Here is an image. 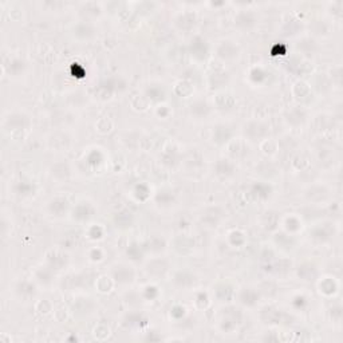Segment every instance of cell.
Returning <instances> with one entry per match:
<instances>
[{"label":"cell","instance_id":"6da1fadb","mask_svg":"<svg viewBox=\"0 0 343 343\" xmlns=\"http://www.w3.org/2000/svg\"><path fill=\"white\" fill-rule=\"evenodd\" d=\"M243 320V314L241 311L236 307H225L221 314V320H220V330L225 334L234 333L238 329V326Z\"/></svg>","mask_w":343,"mask_h":343},{"label":"cell","instance_id":"7a4b0ae2","mask_svg":"<svg viewBox=\"0 0 343 343\" xmlns=\"http://www.w3.org/2000/svg\"><path fill=\"white\" fill-rule=\"evenodd\" d=\"M209 50V43L206 42V39H204L200 35L193 36L191 43H189V53L199 62H204L205 59L208 58Z\"/></svg>","mask_w":343,"mask_h":343},{"label":"cell","instance_id":"3957f363","mask_svg":"<svg viewBox=\"0 0 343 343\" xmlns=\"http://www.w3.org/2000/svg\"><path fill=\"white\" fill-rule=\"evenodd\" d=\"M111 277L118 284H132L136 279V272L129 264L119 263L111 270Z\"/></svg>","mask_w":343,"mask_h":343},{"label":"cell","instance_id":"277c9868","mask_svg":"<svg viewBox=\"0 0 343 343\" xmlns=\"http://www.w3.org/2000/svg\"><path fill=\"white\" fill-rule=\"evenodd\" d=\"M96 214V208L94 205L91 204L90 201H81L72 208L71 217L74 221L78 223H86L94 217Z\"/></svg>","mask_w":343,"mask_h":343},{"label":"cell","instance_id":"5b68a950","mask_svg":"<svg viewBox=\"0 0 343 343\" xmlns=\"http://www.w3.org/2000/svg\"><path fill=\"white\" fill-rule=\"evenodd\" d=\"M199 283V279L195 274L188 270H180V271L174 272L173 275V284L177 288H182V290H189L196 287V284Z\"/></svg>","mask_w":343,"mask_h":343},{"label":"cell","instance_id":"8992f818","mask_svg":"<svg viewBox=\"0 0 343 343\" xmlns=\"http://www.w3.org/2000/svg\"><path fill=\"white\" fill-rule=\"evenodd\" d=\"M214 298L220 303H231L236 298V290L227 281H220L213 287Z\"/></svg>","mask_w":343,"mask_h":343},{"label":"cell","instance_id":"52a82bcc","mask_svg":"<svg viewBox=\"0 0 343 343\" xmlns=\"http://www.w3.org/2000/svg\"><path fill=\"white\" fill-rule=\"evenodd\" d=\"M47 210L48 213L54 216V217H63L70 210V201L63 196H57V197L50 200L47 205Z\"/></svg>","mask_w":343,"mask_h":343},{"label":"cell","instance_id":"ba28073f","mask_svg":"<svg viewBox=\"0 0 343 343\" xmlns=\"http://www.w3.org/2000/svg\"><path fill=\"white\" fill-rule=\"evenodd\" d=\"M334 235H335L334 227H331L329 223L315 225L314 228L310 229L311 239L315 240L316 243H327L334 238Z\"/></svg>","mask_w":343,"mask_h":343},{"label":"cell","instance_id":"9c48e42d","mask_svg":"<svg viewBox=\"0 0 343 343\" xmlns=\"http://www.w3.org/2000/svg\"><path fill=\"white\" fill-rule=\"evenodd\" d=\"M272 195V186L267 182H255L248 191V197L252 201H266Z\"/></svg>","mask_w":343,"mask_h":343},{"label":"cell","instance_id":"30bf717a","mask_svg":"<svg viewBox=\"0 0 343 343\" xmlns=\"http://www.w3.org/2000/svg\"><path fill=\"white\" fill-rule=\"evenodd\" d=\"M69 264V256L61 251H50L46 255V266L55 271L65 270Z\"/></svg>","mask_w":343,"mask_h":343},{"label":"cell","instance_id":"8fae6325","mask_svg":"<svg viewBox=\"0 0 343 343\" xmlns=\"http://www.w3.org/2000/svg\"><path fill=\"white\" fill-rule=\"evenodd\" d=\"M223 217H224V210L219 206H212V208H206L204 213L201 214V223L209 228H216L219 227Z\"/></svg>","mask_w":343,"mask_h":343},{"label":"cell","instance_id":"7c38bea8","mask_svg":"<svg viewBox=\"0 0 343 343\" xmlns=\"http://www.w3.org/2000/svg\"><path fill=\"white\" fill-rule=\"evenodd\" d=\"M257 18L252 11H240L235 16V26L241 31H251L256 26Z\"/></svg>","mask_w":343,"mask_h":343},{"label":"cell","instance_id":"4fadbf2b","mask_svg":"<svg viewBox=\"0 0 343 343\" xmlns=\"http://www.w3.org/2000/svg\"><path fill=\"white\" fill-rule=\"evenodd\" d=\"M217 55L224 61H232L240 55V47L232 40H223L217 47Z\"/></svg>","mask_w":343,"mask_h":343},{"label":"cell","instance_id":"5bb4252c","mask_svg":"<svg viewBox=\"0 0 343 343\" xmlns=\"http://www.w3.org/2000/svg\"><path fill=\"white\" fill-rule=\"evenodd\" d=\"M234 137V132L232 129L229 128L228 125L220 124L213 129L212 132V141L216 143L217 146H223L225 143H228Z\"/></svg>","mask_w":343,"mask_h":343},{"label":"cell","instance_id":"9a60e30c","mask_svg":"<svg viewBox=\"0 0 343 343\" xmlns=\"http://www.w3.org/2000/svg\"><path fill=\"white\" fill-rule=\"evenodd\" d=\"M72 35L78 40H90L96 36V29L91 23L82 20L72 27Z\"/></svg>","mask_w":343,"mask_h":343},{"label":"cell","instance_id":"2e32d148","mask_svg":"<svg viewBox=\"0 0 343 343\" xmlns=\"http://www.w3.org/2000/svg\"><path fill=\"white\" fill-rule=\"evenodd\" d=\"M94 307H96V305H94L93 299L87 298V296H81L72 303L71 310L76 316H86V315H90L93 312Z\"/></svg>","mask_w":343,"mask_h":343},{"label":"cell","instance_id":"e0dca14e","mask_svg":"<svg viewBox=\"0 0 343 343\" xmlns=\"http://www.w3.org/2000/svg\"><path fill=\"white\" fill-rule=\"evenodd\" d=\"M236 172V165L228 158H220L219 161L214 164V173L220 178H229Z\"/></svg>","mask_w":343,"mask_h":343},{"label":"cell","instance_id":"ac0fdd59","mask_svg":"<svg viewBox=\"0 0 343 343\" xmlns=\"http://www.w3.org/2000/svg\"><path fill=\"white\" fill-rule=\"evenodd\" d=\"M267 125L259 122V121H251L244 126V134L248 136L251 139L262 138L264 136H267Z\"/></svg>","mask_w":343,"mask_h":343},{"label":"cell","instance_id":"d6986e66","mask_svg":"<svg viewBox=\"0 0 343 343\" xmlns=\"http://www.w3.org/2000/svg\"><path fill=\"white\" fill-rule=\"evenodd\" d=\"M238 298L239 302L243 306H245V307H255L259 303V300H260V294L255 288L245 287V288H243V290L239 292Z\"/></svg>","mask_w":343,"mask_h":343},{"label":"cell","instance_id":"ffe728a7","mask_svg":"<svg viewBox=\"0 0 343 343\" xmlns=\"http://www.w3.org/2000/svg\"><path fill=\"white\" fill-rule=\"evenodd\" d=\"M168 268H169L168 262H165L164 259L157 257V259H152V260L148 263V266H146V271H148V274L150 275V276L164 277L165 275H167Z\"/></svg>","mask_w":343,"mask_h":343},{"label":"cell","instance_id":"44dd1931","mask_svg":"<svg viewBox=\"0 0 343 343\" xmlns=\"http://www.w3.org/2000/svg\"><path fill=\"white\" fill-rule=\"evenodd\" d=\"M30 125V119L27 115L22 113H15L5 119V128L8 130H23Z\"/></svg>","mask_w":343,"mask_h":343},{"label":"cell","instance_id":"7402d4cb","mask_svg":"<svg viewBox=\"0 0 343 343\" xmlns=\"http://www.w3.org/2000/svg\"><path fill=\"white\" fill-rule=\"evenodd\" d=\"M296 275H298L299 279L305 281L314 280L315 277L318 276V267L311 262L302 263L296 270Z\"/></svg>","mask_w":343,"mask_h":343},{"label":"cell","instance_id":"603a6c76","mask_svg":"<svg viewBox=\"0 0 343 343\" xmlns=\"http://www.w3.org/2000/svg\"><path fill=\"white\" fill-rule=\"evenodd\" d=\"M143 245V249L145 252H152L154 255L157 253L164 252L167 249V241L165 239L161 238V236H153V238H149Z\"/></svg>","mask_w":343,"mask_h":343},{"label":"cell","instance_id":"cb8c5ba5","mask_svg":"<svg viewBox=\"0 0 343 343\" xmlns=\"http://www.w3.org/2000/svg\"><path fill=\"white\" fill-rule=\"evenodd\" d=\"M212 113V107L205 101H196L191 105V114L196 119H206Z\"/></svg>","mask_w":343,"mask_h":343},{"label":"cell","instance_id":"d4e9b609","mask_svg":"<svg viewBox=\"0 0 343 343\" xmlns=\"http://www.w3.org/2000/svg\"><path fill=\"white\" fill-rule=\"evenodd\" d=\"M133 221H134L133 213L128 209L121 210V212H118V213L115 214V217H114L115 227L119 229L130 228V227L133 225Z\"/></svg>","mask_w":343,"mask_h":343},{"label":"cell","instance_id":"484cf974","mask_svg":"<svg viewBox=\"0 0 343 343\" xmlns=\"http://www.w3.org/2000/svg\"><path fill=\"white\" fill-rule=\"evenodd\" d=\"M262 320L264 323L270 324H277L283 320V312L280 310H277L275 307H266L262 311Z\"/></svg>","mask_w":343,"mask_h":343},{"label":"cell","instance_id":"4316f807","mask_svg":"<svg viewBox=\"0 0 343 343\" xmlns=\"http://www.w3.org/2000/svg\"><path fill=\"white\" fill-rule=\"evenodd\" d=\"M15 291H16V294H18L20 298L29 299V298L35 296V294H36V287H35V284L31 283L30 280H22L16 284Z\"/></svg>","mask_w":343,"mask_h":343},{"label":"cell","instance_id":"83f0119b","mask_svg":"<svg viewBox=\"0 0 343 343\" xmlns=\"http://www.w3.org/2000/svg\"><path fill=\"white\" fill-rule=\"evenodd\" d=\"M145 97H146L149 101H152V102L160 103V102H164V101H165L167 93L164 90V87H161L160 85H152L149 86L148 89L145 90Z\"/></svg>","mask_w":343,"mask_h":343},{"label":"cell","instance_id":"f1b7e54d","mask_svg":"<svg viewBox=\"0 0 343 343\" xmlns=\"http://www.w3.org/2000/svg\"><path fill=\"white\" fill-rule=\"evenodd\" d=\"M51 176L55 178V180H59V181H63V180H67L70 177V168L67 165L66 162H57L51 167Z\"/></svg>","mask_w":343,"mask_h":343},{"label":"cell","instance_id":"f546056e","mask_svg":"<svg viewBox=\"0 0 343 343\" xmlns=\"http://www.w3.org/2000/svg\"><path fill=\"white\" fill-rule=\"evenodd\" d=\"M176 23L184 31H191L196 24V15L193 12H184L177 18Z\"/></svg>","mask_w":343,"mask_h":343},{"label":"cell","instance_id":"4dcf8cb0","mask_svg":"<svg viewBox=\"0 0 343 343\" xmlns=\"http://www.w3.org/2000/svg\"><path fill=\"white\" fill-rule=\"evenodd\" d=\"M319 290L322 294L327 296H331L337 294L338 291V283L335 281L334 277H323L319 283Z\"/></svg>","mask_w":343,"mask_h":343},{"label":"cell","instance_id":"1f68e13d","mask_svg":"<svg viewBox=\"0 0 343 343\" xmlns=\"http://www.w3.org/2000/svg\"><path fill=\"white\" fill-rule=\"evenodd\" d=\"M53 277L54 271L50 267H47V266L38 268V270L35 271V279H36L40 284H43V286H48V284L53 281Z\"/></svg>","mask_w":343,"mask_h":343},{"label":"cell","instance_id":"d6a6232c","mask_svg":"<svg viewBox=\"0 0 343 343\" xmlns=\"http://www.w3.org/2000/svg\"><path fill=\"white\" fill-rule=\"evenodd\" d=\"M216 105L219 109H232L236 105V98L229 93H220L216 97Z\"/></svg>","mask_w":343,"mask_h":343},{"label":"cell","instance_id":"836d02e7","mask_svg":"<svg viewBox=\"0 0 343 343\" xmlns=\"http://www.w3.org/2000/svg\"><path fill=\"white\" fill-rule=\"evenodd\" d=\"M126 255L133 262H141L143 259V255H145L143 245H139L138 243L129 244L128 248H126Z\"/></svg>","mask_w":343,"mask_h":343},{"label":"cell","instance_id":"e575fe53","mask_svg":"<svg viewBox=\"0 0 343 343\" xmlns=\"http://www.w3.org/2000/svg\"><path fill=\"white\" fill-rule=\"evenodd\" d=\"M306 196H307L309 200L311 201H323L324 199L329 196V191H327L324 186L315 185L306 192Z\"/></svg>","mask_w":343,"mask_h":343},{"label":"cell","instance_id":"d590c367","mask_svg":"<svg viewBox=\"0 0 343 343\" xmlns=\"http://www.w3.org/2000/svg\"><path fill=\"white\" fill-rule=\"evenodd\" d=\"M174 248L180 253H186L188 251H192L195 248V243L191 238H188L186 235H181L180 238H177L176 243H174Z\"/></svg>","mask_w":343,"mask_h":343},{"label":"cell","instance_id":"8d00e7d4","mask_svg":"<svg viewBox=\"0 0 343 343\" xmlns=\"http://www.w3.org/2000/svg\"><path fill=\"white\" fill-rule=\"evenodd\" d=\"M117 91V86H115V79H107L103 81L98 87V93L101 97L103 98H110Z\"/></svg>","mask_w":343,"mask_h":343},{"label":"cell","instance_id":"74e56055","mask_svg":"<svg viewBox=\"0 0 343 343\" xmlns=\"http://www.w3.org/2000/svg\"><path fill=\"white\" fill-rule=\"evenodd\" d=\"M15 192L22 197H27L35 193V185L30 181H19L15 185Z\"/></svg>","mask_w":343,"mask_h":343},{"label":"cell","instance_id":"f35d334b","mask_svg":"<svg viewBox=\"0 0 343 343\" xmlns=\"http://www.w3.org/2000/svg\"><path fill=\"white\" fill-rule=\"evenodd\" d=\"M275 241L283 249H291L295 245V240L290 234H277L275 236Z\"/></svg>","mask_w":343,"mask_h":343},{"label":"cell","instance_id":"ab89813d","mask_svg":"<svg viewBox=\"0 0 343 343\" xmlns=\"http://www.w3.org/2000/svg\"><path fill=\"white\" fill-rule=\"evenodd\" d=\"M267 75H270V74H267V72L264 71L262 67H255V69H252V70L249 71V79H251L253 83H256V85H260L263 82L267 81Z\"/></svg>","mask_w":343,"mask_h":343},{"label":"cell","instance_id":"60d3db41","mask_svg":"<svg viewBox=\"0 0 343 343\" xmlns=\"http://www.w3.org/2000/svg\"><path fill=\"white\" fill-rule=\"evenodd\" d=\"M174 201V195L171 191H160L156 195V203L162 206H168Z\"/></svg>","mask_w":343,"mask_h":343},{"label":"cell","instance_id":"b9f144b4","mask_svg":"<svg viewBox=\"0 0 343 343\" xmlns=\"http://www.w3.org/2000/svg\"><path fill=\"white\" fill-rule=\"evenodd\" d=\"M284 227L288 234H295L302 228V221L296 216H288L284 221Z\"/></svg>","mask_w":343,"mask_h":343},{"label":"cell","instance_id":"7bdbcfd3","mask_svg":"<svg viewBox=\"0 0 343 343\" xmlns=\"http://www.w3.org/2000/svg\"><path fill=\"white\" fill-rule=\"evenodd\" d=\"M287 119L291 125H302L306 121V113L302 109L291 110Z\"/></svg>","mask_w":343,"mask_h":343},{"label":"cell","instance_id":"ee69618b","mask_svg":"<svg viewBox=\"0 0 343 343\" xmlns=\"http://www.w3.org/2000/svg\"><path fill=\"white\" fill-rule=\"evenodd\" d=\"M245 240H247L245 235L241 231H232L229 234V243H231V245H234L236 248L243 247L244 244H245Z\"/></svg>","mask_w":343,"mask_h":343},{"label":"cell","instance_id":"f6af8a7d","mask_svg":"<svg viewBox=\"0 0 343 343\" xmlns=\"http://www.w3.org/2000/svg\"><path fill=\"white\" fill-rule=\"evenodd\" d=\"M126 320H128L129 326H132V327H133V326H136V327H143V326H146V324H148V319L141 314L128 315Z\"/></svg>","mask_w":343,"mask_h":343},{"label":"cell","instance_id":"bcb514c9","mask_svg":"<svg viewBox=\"0 0 343 343\" xmlns=\"http://www.w3.org/2000/svg\"><path fill=\"white\" fill-rule=\"evenodd\" d=\"M158 295H160V290H158L157 286H154V284H148V286L143 287V290H142L143 299L154 300V299H157Z\"/></svg>","mask_w":343,"mask_h":343},{"label":"cell","instance_id":"7dc6e473","mask_svg":"<svg viewBox=\"0 0 343 343\" xmlns=\"http://www.w3.org/2000/svg\"><path fill=\"white\" fill-rule=\"evenodd\" d=\"M103 235H105V229H103V227L101 224L91 225L89 231H87V236L91 240H101V239L103 238Z\"/></svg>","mask_w":343,"mask_h":343},{"label":"cell","instance_id":"c3c4849f","mask_svg":"<svg viewBox=\"0 0 343 343\" xmlns=\"http://www.w3.org/2000/svg\"><path fill=\"white\" fill-rule=\"evenodd\" d=\"M149 186L146 184H138V185L134 188V196L136 199L139 201H145L149 197Z\"/></svg>","mask_w":343,"mask_h":343},{"label":"cell","instance_id":"681fc988","mask_svg":"<svg viewBox=\"0 0 343 343\" xmlns=\"http://www.w3.org/2000/svg\"><path fill=\"white\" fill-rule=\"evenodd\" d=\"M291 305H292V307L296 309V310H305L306 307L309 306V299H307L305 295H300L299 294V295H295L292 298Z\"/></svg>","mask_w":343,"mask_h":343},{"label":"cell","instance_id":"f907efd6","mask_svg":"<svg viewBox=\"0 0 343 343\" xmlns=\"http://www.w3.org/2000/svg\"><path fill=\"white\" fill-rule=\"evenodd\" d=\"M113 277L110 279L109 276H101L100 279H98V284H97V287H98V290L101 291V292H109L111 288H113Z\"/></svg>","mask_w":343,"mask_h":343},{"label":"cell","instance_id":"816d5d0a","mask_svg":"<svg viewBox=\"0 0 343 343\" xmlns=\"http://www.w3.org/2000/svg\"><path fill=\"white\" fill-rule=\"evenodd\" d=\"M26 69V62L22 59H12L10 62V72L14 75H19Z\"/></svg>","mask_w":343,"mask_h":343},{"label":"cell","instance_id":"f5cc1de1","mask_svg":"<svg viewBox=\"0 0 343 343\" xmlns=\"http://www.w3.org/2000/svg\"><path fill=\"white\" fill-rule=\"evenodd\" d=\"M196 306L201 310H205L209 306V298H208L206 292H197L196 294Z\"/></svg>","mask_w":343,"mask_h":343},{"label":"cell","instance_id":"db71d44e","mask_svg":"<svg viewBox=\"0 0 343 343\" xmlns=\"http://www.w3.org/2000/svg\"><path fill=\"white\" fill-rule=\"evenodd\" d=\"M185 314H186V309L181 305L173 306V307L171 309V316L173 318V319H176V320L182 319V318L185 316Z\"/></svg>","mask_w":343,"mask_h":343},{"label":"cell","instance_id":"11a10c76","mask_svg":"<svg viewBox=\"0 0 343 343\" xmlns=\"http://www.w3.org/2000/svg\"><path fill=\"white\" fill-rule=\"evenodd\" d=\"M89 257L91 262H101L103 260V251L101 248H93L89 253Z\"/></svg>","mask_w":343,"mask_h":343},{"label":"cell","instance_id":"9f6ffc18","mask_svg":"<svg viewBox=\"0 0 343 343\" xmlns=\"http://www.w3.org/2000/svg\"><path fill=\"white\" fill-rule=\"evenodd\" d=\"M169 110L167 109V106H164V105H160L157 107V115L158 117H161V118H167L168 115H169Z\"/></svg>","mask_w":343,"mask_h":343}]
</instances>
